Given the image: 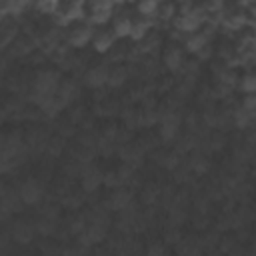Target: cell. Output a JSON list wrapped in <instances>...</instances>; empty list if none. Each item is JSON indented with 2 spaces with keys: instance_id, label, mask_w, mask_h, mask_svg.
<instances>
[{
  "instance_id": "1",
  "label": "cell",
  "mask_w": 256,
  "mask_h": 256,
  "mask_svg": "<svg viewBox=\"0 0 256 256\" xmlns=\"http://www.w3.org/2000/svg\"><path fill=\"white\" fill-rule=\"evenodd\" d=\"M58 86H60V78L54 70L38 72L34 78V84H32V100L42 108L44 104H48L56 96Z\"/></svg>"
},
{
  "instance_id": "2",
  "label": "cell",
  "mask_w": 256,
  "mask_h": 256,
  "mask_svg": "<svg viewBox=\"0 0 256 256\" xmlns=\"http://www.w3.org/2000/svg\"><path fill=\"white\" fill-rule=\"evenodd\" d=\"M106 218H94L92 222H86L84 230L78 234L80 242L84 246H90V244H98L100 240H104L106 236Z\"/></svg>"
},
{
  "instance_id": "3",
  "label": "cell",
  "mask_w": 256,
  "mask_h": 256,
  "mask_svg": "<svg viewBox=\"0 0 256 256\" xmlns=\"http://www.w3.org/2000/svg\"><path fill=\"white\" fill-rule=\"evenodd\" d=\"M18 196H20V200H22L24 204L32 206V204H38V202L42 200L44 188H42V184H40L38 180L30 178V180L22 182V186L18 188Z\"/></svg>"
},
{
  "instance_id": "4",
  "label": "cell",
  "mask_w": 256,
  "mask_h": 256,
  "mask_svg": "<svg viewBox=\"0 0 256 256\" xmlns=\"http://www.w3.org/2000/svg\"><path fill=\"white\" fill-rule=\"evenodd\" d=\"M180 130V116L176 112H166L160 120V136L164 140H174Z\"/></svg>"
},
{
  "instance_id": "5",
  "label": "cell",
  "mask_w": 256,
  "mask_h": 256,
  "mask_svg": "<svg viewBox=\"0 0 256 256\" xmlns=\"http://www.w3.org/2000/svg\"><path fill=\"white\" fill-rule=\"evenodd\" d=\"M104 182V174L96 168V166H86L80 174V184L86 192H94L100 188V184Z\"/></svg>"
},
{
  "instance_id": "6",
  "label": "cell",
  "mask_w": 256,
  "mask_h": 256,
  "mask_svg": "<svg viewBox=\"0 0 256 256\" xmlns=\"http://www.w3.org/2000/svg\"><path fill=\"white\" fill-rule=\"evenodd\" d=\"M34 234H36V226L30 224V222L20 220V222H16V224L12 226V238H14L18 244H28V242H32Z\"/></svg>"
},
{
  "instance_id": "7",
  "label": "cell",
  "mask_w": 256,
  "mask_h": 256,
  "mask_svg": "<svg viewBox=\"0 0 256 256\" xmlns=\"http://www.w3.org/2000/svg\"><path fill=\"white\" fill-rule=\"evenodd\" d=\"M108 68L106 66H94V68H90L88 72H86V76H84V80H86V86H90V88H100V86H104L106 82H108Z\"/></svg>"
},
{
  "instance_id": "8",
  "label": "cell",
  "mask_w": 256,
  "mask_h": 256,
  "mask_svg": "<svg viewBox=\"0 0 256 256\" xmlns=\"http://www.w3.org/2000/svg\"><path fill=\"white\" fill-rule=\"evenodd\" d=\"M76 92H78L76 82L66 80L64 84H60V86H58V90H56V100H58V102H60V106L64 108L68 102H72V100L76 98Z\"/></svg>"
},
{
  "instance_id": "9",
  "label": "cell",
  "mask_w": 256,
  "mask_h": 256,
  "mask_svg": "<svg viewBox=\"0 0 256 256\" xmlns=\"http://www.w3.org/2000/svg\"><path fill=\"white\" fill-rule=\"evenodd\" d=\"M130 202H132V194H130L128 190H116V192L110 196V208H112V210H118V212L128 210Z\"/></svg>"
},
{
  "instance_id": "10",
  "label": "cell",
  "mask_w": 256,
  "mask_h": 256,
  "mask_svg": "<svg viewBox=\"0 0 256 256\" xmlns=\"http://www.w3.org/2000/svg\"><path fill=\"white\" fill-rule=\"evenodd\" d=\"M164 64H166V68H168L170 72L182 70V66H184V56H182V52H180L178 48L166 50V54H164Z\"/></svg>"
},
{
  "instance_id": "11",
  "label": "cell",
  "mask_w": 256,
  "mask_h": 256,
  "mask_svg": "<svg viewBox=\"0 0 256 256\" xmlns=\"http://www.w3.org/2000/svg\"><path fill=\"white\" fill-rule=\"evenodd\" d=\"M200 22H202V18H200L198 12H186V14L180 16L178 26H180V30H184V32H196V28L200 26Z\"/></svg>"
},
{
  "instance_id": "12",
  "label": "cell",
  "mask_w": 256,
  "mask_h": 256,
  "mask_svg": "<svg viewBox=\"0 0 256 256\" xmlns=\"http://www.w3.org/2000/svg\"><path fill=\"white\" fill-rule=\"evenodd\" d=\"M112 8L114 6L110 2H96V4H92V20L98 22V24L106 22L110 18V14H112Z\"/></svg>"
},
{
  "instance_id": "13",
  "label": "cell",
  "mask_w": 256,
  "mask_h": 256,
  "mask_svg": "<svg viewBox=\"0 0 256 256\" xmlns=\"http://www.w3.org/2000/svg\"><path fill=\"white\" fill-rule=\"evenodd\" d=\"M20 196H16L14 192H4L2 196H0V210L2 212H6V214H10V212H16L18 210V206H20Z\"/></svg>"
},
{
  "instance_id": "14",
  "label": "cell",
  "mask_w": 256,
  "mask_h": 256,
  "mask_svg": "<svg viewBox=\"0 0 256 256\" xmlns=\"http://www.w3.org/2000/svg\"><path fill=\"white\" fill-rule=\"evenodd\" d=\"M126 80H128V70L124 66H116V68H112L108 72V82L106 84L112 86V88H120Z\"/></svg>"
},
{
  "instance_id": "15",
  "label": "cell",
  "mask_w": 256,
  "mask_h": 256,
  "mask_svg": "<svg viewBox=\"0 0 256 256\" xmlns=\"http://www.w3.org/2000/svg\"><path fill=\"white\" fill-rule=\"evenodd\" d=\"M92 38V30L88 28V26H82V28H76V30H72V34H70V44L72 46H84V44H88V40Z\"/></svg>"
},
{
  "instance_id": "16",
  "label": "cell",
  "mask_w": 256,
  "mask_h": 256,
  "mask_svg": "<svg viewBox=\"0 0 256 256\" xmlns=\"http://www.w3.org/2000/svg\"><path fill=\"white\" fill-rule=\"evenodd\" d=\"M112 44H114V36H112V34L102 32V34H98V36L94 38V48H96L98 52H106V50H110Z\"/></svg>"
},
{
  "instance_id": "17",
  "label": "cell",
  "mask_w": 256,
  "mask_h": 256,
  "mask_svg": "<svg viewBox=\"0 0 256 256\" xmlns=\"http://www.w3.org/2000/svg\"><path fill=\"white\" fill-rule=\"evenodd\" d=\"M54 222H56L54 216H50V218H48V216L38 218V222L34 224V226H36V232H40V234H44V236H46V234H52V232H54V226H56Z\"/></svg>"
},
{
  "instance_id": "18",
  "label": "cell",
  "mask_w": 256,
  "mask_h": 256,
  "mask_svg": "<svg viewBox=\"0 0 256 256\" xmlns=\"http://www.w3.org/2000/svg\"><path fill=\"white\" fill-rule=\"evenodd\" d=\"M206 46V36L204 34H192L188 40H186V48L190 50V52H200L202 48Z\"/></svg>"
},
{
  "instance_id": "19",
  "label": "cell",
  "mask_w": 256,
  "mask_h": 256,
  "mask_svg": "<svg viewBox=\"0 0 256 256\" xmlns=\"http://www.w3.org/2000/svg\"><path fill=\"white\" fill-rule=\"evenodd\" d=\"M130 30H132V22L128 18H118L116 24H114V34L116 36H130Z\"/></svg>"
},
{
  "instance_id": "20",
  "label": "cell",
  "mask_w": 256,
  "mask_h": 256,
  "mask_svg": "<svg viewBox=\"0 0 256 256\" xmlns=\"http://www.w3.org/2000/svg\"><path fill=\"white\" fill-rule=\"evenodd\" d=\"M240 90L246 92V94H252L256 90V78L252 74H246L242 80H240Z\"/></svg>"
},
{
  "instance_id": "21",
  "label": "cell",
  "mask_w": 256,
  "mask_h": 256,
  "mask_svg": "<svg viewBox=\"0 0 256 256\" xmlns=\"http://www.w3.org/2000/svg\"><path fill=\"white\" fill-rule=\"evenodd\" d=\"M146 30H148V24L146 22H132V30H130V36L134 38V40H140V38H144L146 36Z\"/></svg>"
},
{
  "instance_id": "22",
  "label": "cell",
  "mask_w": 256,
  "mask_h": 256,
  "mask_svg": "<svg viewBox=\"0 0 256 256\" xmlns=\"http://www.w3.org/2000/svg\"><path fill=\"white\" fill-rule=\"evenodd\" d=\"M138 12L144 16H154L158 12V4L156 2H140L138 4Z\"/></svg>"
},
{
  "instance_id": "23",
  "label": "cell",
  "mask_w": 256,
  "mask_h": 256,
  "mask_svg": "<svg viewBox=\"0 0 256 256\" xmlns=\"http://www.w3.org/2000/svg\"><path fill=\"white\" fill-rule=\"evenodd\" d=\"M250 120H252V114H250V112H246L244 108H242V110H238V112H236V116H234V122H236V126H240V128H246Z\"/></svg>"
},
{
  "instance_id": "24",
  "label": "cell",
  "mask_w": 256,
  "mask_h": 256,
  "mask_svg": "<svg viewBox=\"0 0 256 256\" xmlns=\"http://www.w3.org/2000/svg\"><path fill=\"white\" fill-rule=\"evenodd\" d=\"M190 168L194 170V172H206L208 170V160L206 158H202V156H196V158H192V162H190Z\"/></svg>"
},
{
  "instance_id": "25",
  "label": "cell",
  "mask_w": 256,
  "mask_h": 256,
  "mask_svg": "<svg viewBox=\"0 0 256 256\" xmlns=\"http://www.w3.org/2000/svg\"><path fill=\"white\" fill-rule=\"evenodd\" d=\"M144 256H166V250H164L160 244H152V246L146 250Z\"/></svg>"
},
{
  "instance_id": "26",
  "label": "cell",
  "mask_w": 256,
  "mask_h": 256,
  "mask_svg": "<svg viewBox=\"0 0 256 256\" xmlns=\"http://www.w3.org/2000/svg\"><path fill=\"white\" fill-rule=\"evenodd\" d=\"M38 8L44 10V12H54V10L58 8V4H56V2H40Z\"/></svg>"
},
{
  "instance_id": "27",
  "label": "cell",
  "mask_w": 256,
  "mask_h": 256,
  "mask_svg": "<svg viewBox=\"0 0 256 256\" xmlns=\"http://www.w3.org/2000/svg\"><path fill=\"white\" fill-rule=\"evenodd\" d=\"M6 12H8V4H2V6H0V18H4Z\"/></svg>"
},
{
  "instance_id": "28",
  "label": "cell",
  "mask_w": 256,
  "mask_h": 256,
  "mask_svg": "<svg viewBox=\"0 0 256 256\" xmlns=\"http://www.w3.org/2000/svg\"><path fill=\"white\" fill-rule=\"evenodd\" d=\"M2 146H4V136L0 134V152H2Z\"/></svg>"
}]
</instances>
